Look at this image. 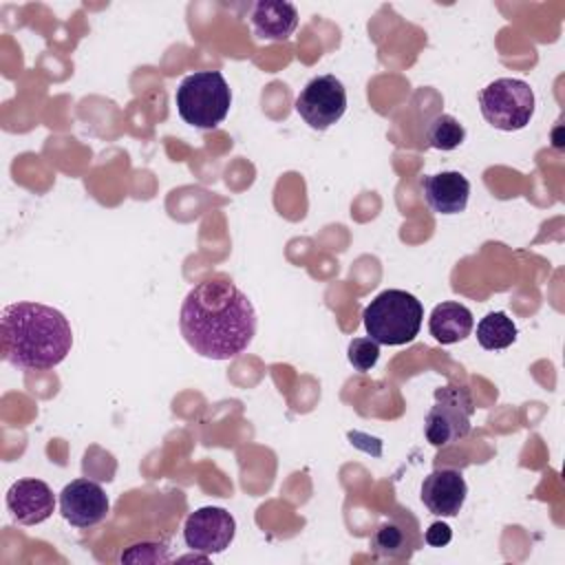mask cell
Here are the masks:
<instances>
[{"mask_svg": "<svg viewBox=\"0 0 565 565\" xmlns=\"http://www.w3.org/2000/svg\"><path fill=\"white\" fill-rule=\"evenodd\" d=\"M179 329L201 358L232 360L252 344L256 311L232 280L207 278L196 282L183 298Z\"/></svg>", "mask_w": 565, "mask_h": 565, "instance_id": "6da1fadb", "label": "cell"}, {"mask_svg": "<svg viewBox=\"0 0 565 565\" xmlns=\"http://www.w3.org/2000/svg\"><path fill=\"white\" fill-rule=\"evenodd\" d=\"M0 340L4 360L24 371L57 366L73 347L66 316L42 302H13L2 309Z\"/></svg>", "mask_w": 565, "mask_h": 565, "instance_id": "7a4b0ae2", "label": "cell"}, {"mask_svg": "<svg viewBox=\"0 0 565 565\" xmlns=\"http://www.w3.org/2000/svg\"><path fill=\"white\" fill-rule=\"evenodd\" d=\"M362 320L371 340L386 347H399L413 342L419 333L424 307L408 291L386 289L364 307Z\"/></svg>", "mask_w": 565, "mask_h": 565, "instance_id": "3957f363", "label": "cell"}, {"mask_svg": "<svg viewBox=\"0 0 565 565\" xmlns=\"http://www.w3.org/2000/svg\"><path fill=\"white\" fill-rule=\"evenodd\" d=\"M174 102L185 124L212 130L227 117L232 90L218 71H196L181 79Z\"/></svg>", "mask_w": 565, "mask_h": 565, "instance_id": "277c9868", "label": "cell"}, {"mask_svg": "<svg viewBox=\"0 0 565 565\" xmlns=\"http://www.w3.org/2000/svg\"><path fill=\"white\" fill-rule=\"evenodd\" d=\"M534 90L516 77H499L479 93L483 119L497 130H521L534 115Z\"/></svg>", "mask_w": 565, "mask_h": 565, "instance_id": "5b68a950", "label": "cell"}, {"mask_svg": "<svg viewBox=\"0 0 565 565\" xmlns=\"http://www.w3.org/2000/svg\"><path fill=\"white\" fill-rule=\"evenodd\" d=\"M475 413L472 397L463 386H439L435 402L424 419V435L430 446L444 448L463 439L470 433V419Z\"/></svg>", "mask_w": 565, "mask_h": 565, "instance_id": "8992f818", "label": "cell"}, {"mask_svg": "<svg viewBox=\"0 0 565 565\" xmlns=\"http://www.w3.org/2000/svg\"><path fill=\"white\" fill-rule=\"evenodd\" d=\"M347 110V88L335 75H318L296 97V113L313 130H327Z\"/></svg>", "mask_w": 565, "mask_h": 565, "instance_id": "52a82bcc", "label": "cell"}, {"mask_svg": "<svg viewBox=\"0 0 565 565\" xmlns=\"http://www.w3.org/2000/svg\"><path fill=\"white\" fill-rule=\"evenodd\" d=\"M236 534L234 516L218 505H205L194 510L183 525V541L192 552L218 554L230 547Z\"/></svg>", "mask_w": 565, "mask_h": 565, "instance_id": "ba28073f", "label": "cell"}, {"mask_svg": "<svg viewBox=\"0 0 565 565\" xmlns=\"http://www.w3.org/2000/svg\"><path fill=\"white\" fill-rule=\"evenodd\" d=\"M108 497L97 481L75 479L60 492V514L75 527H93L108 514Z\"/></svg>", "mask_w": 565, "mask_h": 565, "instance_id": "9c48e42d", "label": "cell"}, {"mask_svg": "<svg viewBox=\"0 0 565 565\" xmlns=\"http://www.w3.org/2000/svg\"><path fill=\"white\" fill-rule=\"evenodd\" d=\"M422 541L417 519L408 510H397L375 527L371 550L380 558H411L422 547Z\"/></svg>", "mask_w": 565, "mask_h": 565, "instance_id": "30bf717a", "label": "cell"}, {"mask_svg": "<svg viewBox=\"0 0 565 565\" xmlns=\"http://www.w3.org/2000/svg\"><path fill=\"white\" fill-rule=\"evenodd\" d=\"M468 494L466 479L459 470L437 468L422 483V503L435 516H457Z\"/></svg>", "mask_w": 565, "mask_h": 565, "instance_id": "8fae6325", "label": "cell"}, {"mask_svg": "<svg viewBox=\"0 0 565 565\" xmlns=\"http://www.w3.org/2000/svg\"><path fill=\"white\" fill-rule=\"evenodd\" d=\"M53 490L40 479H18L7 490V510L20 525H38L53 514Z\"/></svg>", "mask_w": 565, "mask_h": 565, "instance_id": "7c38bea8", "label": "cell"}, {"mask_svg": "<svg viewBox=\"0 0 565 565\" xmlns=\"http://www.w3.org/2000/svg\"><path fill=\"white\" fill-rule=\"evenodd\" d=\"M419 185L424 201L437 214H459L468 205L470 183L457 170H444L437 174L422 177Z\"/></svg>", "mask_w": 565, "mask_h": 565, "instance_id": "4fadbf2b", "label": "cell"}, {"mask_svg": "<svg viewBox=\"0 0 565 565\" xmlns=\"http://www.w3.org/2000/svg\"><path fill=\"white\" fill-rule=\"evenodd\" d=\"M249 24L265 42H285L298 26V11L285 0H260L252 7Z\"/></svg>", "mask_w": 565, "mask_h": 565, "instance_id": "5bb4252c", "label": "cell"}, {"mask_svg": "<svg viewBox=\"0 0 565 565\" xmlns=\"http://www.w3.org/2000/svg\"><path fill=\"white\" fill-rule=\"evenodd\" d=\"M475 327L472 313L461 302H439L428 320L430 335L441 344H455L470 335Z\"/></svg>", "mask_w": 565, "mask_h": 565, "instance_id": "9a60e30c", "label": "cell"}, {"mask_svg": "<svg viewBox=\"0 0 565 565\" xmlns=\"http://www.w3.org/2000/svg\"><path fill=\"white\" fill-rule=\"evenodd\" d=\"M516 340V324L503 311H490L477 324V342L486 351L508 349Z\"/></svg>", "mask_w": 565, "mask_h": 565, "instance_id": "2e32d148", "label": "cell"}, {"mask_svg": "<svg viewBox=\"0 0 565 565\" xmlns=\"http://www.w3.org/2000/svg\"><path fill=\"white\" fill-rule=\"evenodd\" d=\"M463 139H466V128L452 115L439 113L426 124V141L435 150H444V152L455 150L463 143Z\"/></svg>", "mask_w": 565, "mask_h": 565, "instance_id": "e0dca14e", "label": "cell"}, {"mask_svg": "<svg viewBox=\"0 0 565 565\" xmlns=\"http://www.w3.org/2000/svg\"><path fill=\"white\" fill-rule=\"evenodd\" d=\"M347 358H349V364L360 371V373H366L371 371L375 364H377V358H380V344L371 338H353L349 342V349H347Z\"/></svg>", "mask_w": 565, "mask_h": 565, "instance_id": "ac0fdd59", "label": "cell"}, {"mask_svg": "<svg viewBox=\"0 0 565 565\" xmlns=\"http://www.w3.org/2000/svg\"><path fill=\"white\" fill-rule=\"evenodd\" d=\"M119 558L128 561V563H166V561H170V554L163 543L143 541V543L130 545L126 552H121Z\"/></svg>", "mask_w": 565, "mask_h": 565, "instance_id": "d6986e66", "label": "cell"}, {"mask_svg": "<svg viewBox=\"0 0 565 565\" xmlns=\"http://www.w3.org/2000/svg\"><path fill=\"white\" fill-rule=\"evenodd\" d=\"M450 539H452V530H450V525L444 523V521L430 523L428 530L424 532V541H426L428 545H433V547H444V545L450 543Z\"/></svg>", "mask_w": 565, "mask_h": 565, "instance_id": "ffe728a7", "label": "cell"}]
</instances>
